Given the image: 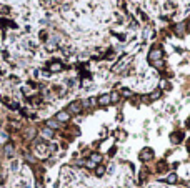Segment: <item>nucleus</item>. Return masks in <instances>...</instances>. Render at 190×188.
Masks as SVG:
<instances>
[{
    "label": "nucleus",
    "instance_id": "f257e3e1",
    "mask_svg": "<svg viewBox=\"0 0 190 188\" xmlns=\"http://www.w3.org/2000/svg\"><path fill=\"white\" fill-rule=\"evenodd\" d=\"M162 57H163V52H162V48H154V50H150V53H148V58H150L152 62L162 60Z\"/></svg>",
    "mask_w": 190,
    "mask_h": 188
},
{
    "label": "nucleus",
    "instance_id": "f03ea898",
    "mask_svg": "<svg viewBox=\"0 0 190 188\" xmlns=\"http://www.w3.org/2000/svg\"><path fill=\"white\" fill-rule=\"evenodd\" d=\"M140 160L142 161H148V160H152V156H154V152H152L150 148H143L142 152H140Z\"/></svg>",
    "mask_w": 190,
    "mask_h": 188
},
{
    "label": "nucleus",
    "instance_id": "7ed1b4c3",
    "mask_svg": "<svg viewBox=\"0 0 190 188\" xmlns=\"http://www.w3.org/2000/svg\"><path fill=\"white\" fill-rule=\"evenodd\" d=\"M68 113H80L82 112V105L79 103V102H73V103H70L68 105V110H67Z\"/></svg>",
    "mask_w": 190,
    "mask_h": 188
},
{
    "label": "nucleus",
    "instance_id": "20e7f679",
    "mask_svg": "<svg viewBox=\"0 0 190 188\" xmlns=\"http://www.w3.org/2000/svg\"><path fill=\"white\" fill-rule=\"evenodd\" d=\"M70 120V113L68 112H59L57 113V122H68Z\"/></svg>",
    "mask_w": 190,
    "mask_h": 188
},
{
    "label": "nucleus",
    "instance_id": "39448f33",
    "mask_svg": "<svg viewBox=\"0 0 190 188\" xmlns=\"http://www.w3.org/2000/svg\"><path fill=\"white\" fill-rule=\"evenodd\" d=\"M97 102H99V105H102V107H107L108 103H112L110 102V95H102Z\"/></svg>",
    "mask_w": 190,
    "mask_h": 188
},
{
    "label": "nucleus",
    "instance_id": "423d86ee",
    "mask_svg": "<svg viewBox=\"0 0 190 188\" xmlns=\"http://www.w3.org/2000/svg\"><path fill=\"white\" fill-rule=\"evenodd\" d=\"M62 63H60V62H53V63H50V72H60V70H62Z\"/></svg>",
    "mask_w": 190,
    "mask_h": 188
},
{
    "label": "nucleus",
    "instance_id": "0eeeda50",
    "mask_svg": "<svg viewBox=\"0 0 190 188\" xmlns=\"http://www.w3.org/2000/svg\"><path fill=\"white\" fill-rule=\"evenodd\" d=\"M42 136H45V138H52V136H53V130H52V128H44V130H42Z\"/></svg>",
    "mask_w": 190,
    "mask_h": 188
},
{
    "label": "nucleus",
    "instance_id": "6e6552de",
    "mask_svg": "<svg viewBox=\"0 0 190 188\" xmlns=\"http://www.w3.org/2000/svg\"><path fill=\"white\" fill-rule=\"evenodd\" d=\"M100 160H102L100 153H92V155H90V161H93L95 165H97V163H100Z\"/></svg>",
    "mask_w": 190,
    "mask_h": 188
},
{
    "label": "nucleus",
    "instance_id": "1a4fd4ad",
    "mask_svg": "<svg viewBox=\"0 0 190 188\" xmlns=\"http://www.w3.org/2000/svg\"><path fill=\"white\" fill-rule=\"evenodd\" d=\"M47 127L52 128V130H55V128H59L60 125H59V122H57V120H48L47 122Z\"/></svg>",
    "mask_w": 190,
    "mask_h": 188
},
{
    "label": "nucleus",
    "instance_id": "9d476101",
    "mask_svg": "<svg viewBox=\"0 0 190 188\" xmlns=\"http://www.w3.org/2000/svg\"><path fill=\"white\" fill-rule=\"evenodd\" d=\"M167 183H170V185L177 183V175H175V173H170V175L167 176Z\"/></svg>",
    "mask_w": 190,
    "mask_h": 188
},
{
    "label": "nucleus",
    "instance_id": "9b49d317",
    "mask_svg": "<svg viewBox=\"0 0 190 188\" xmlns=\"http://www.w3.org/2000/svg\"><path fill=\"white\" fill-rule=\"evenodd\" d=\"M5 155H7V156H12L13 155V147H12V145H5Z\"/></svg>",
    "mask_w": 190,
    "mask_h": 188
},
{
    "label": "nucleus",
    "instance_id": "f8f14e48",
    "mask_svg": "<svg viewBox=\"0 0 190 188\" xmlns=\"http://www.w3.org/2000/svg\"><path fill=\"white\" fill-rule=\"evenodd\" d=\"M185 27H187L185 24H180V25H177V28H175V30H177V33H180V35H182L183 30H185Z\"/></svg>",
    "mask_w": 190,
    "mask_h": 188
},
{
    "label": "nucleus",
    "instance_id": "ddd939ff",
    "mask_svg": "<svg viewBox=\"0 0 190 188\" xmlns=\"http://www.w3.org/2000/svg\"><path fill=\"white\" fill-rule=\"evenodd\" d=\"M103 173H105V168H103V167H97V170H95V175H97V176H102Z\"/></svg>",
    "mask_w": 190,
    "mask_h": 188
},
{
    "label": "nucleus",
    "instance_id": "4468645a",
    "mask_svg": "<svg viewBox=\"0 0 190 188\" xmlns=\"http://www.w3.org/2000/svg\"><path fill=\"white\" fill-rule=\"evenodd\" d=\"M110 102H113V103H115V102H119V93H117V92L110 93Z\"/></svg>",
    "mask_w": 190,
    "mask_h": 188
},
{
    "label": "nucleus",
    "instance_id": "2eb2a0df",
    "mask_svg": "<svg viewBox=\"0 0 190 188\" xmlns=\"http://www.w3.org/2000/svg\"><path fill=\"white\" fill-rule=\"evenodd\" d=\"M160 95H162V93H160V90H155V92L150 95V98H152V100H157V98H158Z\"/></svg>",
    "mask_w": 190,
    "mask_h": 188
},
{
    "label": "nucleus",
    "instance_id": "dca6fc26",
    "mask_svg": "<svg viewBox=\"0 0 190 188\" xmlns=\"http://www.w3.org/2000/svg\"><path fill=\"white\" fill-rule=\"evenodd\" d=\"M154 67H155V68H163V60H157V62H154Z\"/></svg>",
    "mask_w": 190,
    "mask_h": 188
},
{
    "label": "nucleus",
    "instance_id": "f3484780",
    "mask_svg": "<svg viewBox=\"0 0 190 188\" xmlns=\"http://www.w3.org/2000/svg\"><path fill=\"white\" fill-rule=\"evenodd\" d=\"M123 95H125V97H132V92H130V90H123Z\"/></svg>",
    "mask_w": 190,
    "mask_h": 188
},
{
    "label": "nucleus",
    "instance_id": "a211bd4d",
    "mask_svg": "<svg viewBox=\"0 0 190 188\" xmlns=\"http://www.w3.org/2000/svg\"><path fill=\"white\" fill-rule=\"evenodd\" d=\"M87 167H88V168H93V167H95V163H93V161H90V160H88V161H87Z\"/></svg>",
    "mask_w": 190,
    "mask_h": 188
},
{
    "label": "nucleus",
    "instance_id": "6ab92c4d",
    "mask_svg": "<svg viewBox=\"0 0 190 188\" xmlns=\"http://www.w3.org/2000/svg\"><path fill=\"white\" fill-rule=\"evenodd\" d=\"M187 28H188V30H190V22H188V24H187Z\"/></svg>",
    "mask_w": 190,
    "mask_h": 188
},
{
    "label": "nucleus",
    "instance_id": "aec40b11",
    "mask_svg": "<svg viewBox=\"0 0 190 188\" xmlns=\"http://www.w3.org/2000/svg\"><path fill=\"white\" fill-rule=\"evenodd\" d=\"M188 150H190V142H188Z\"/></svg>",
    "mask_w": 190,
    "mask_h": 188
},
{
    "label": "nucleus",
    "instance_id": "412c9836",
    "mask_svg": "<svg viewBox=\"0 0 190 188\" xmlns=\"http://www.w3.org/2000/svg\"><path fill=\"white\" fill-rule=\"evenodd\" d=\"M188 127H190V122H188Z\"/></svg>",
    "mask_w": 190,
    "mask_h": 188
}]
</instances>
